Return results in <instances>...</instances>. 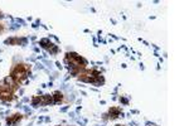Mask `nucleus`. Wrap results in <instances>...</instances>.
Returning <instances> with one entry per match:
<instances>
[{"label": "nucleus", "instance_id": "1", "mask_svg": "<svg viewBox=\"0 0 189 126\" xmlns=\"http://www.w3.org/2000/svg\"><path fill=\"white\" fill-rule=\"evenodd\" d=\"M29 71L30 69H29V67L27 64H18L16 67L13 69V72H11L10 78L13 80L16 85H18V83H22L28 77Z\"/></svg>", "mask_w": 189, "mask_h": 126}, {"label": "nucleus", "instance_id": "4", "mask_svg": "<svg viewBox=\"0 0 189 126\" xmlns=\"http://www.w3.org/2000/svg\"><path fill=\"white\" fill-rule=\"evenodd\" d=\"M53 97V102L54 104H59L61 101H62V93H59V92H54V96H52Z\"/></svg>", "mask_w": 189, "mask_h": 126}, {"label": "nucleus", "instance_id": "3", "mask_svg": "<svg viewBox=\"0 0 189 126\" xmlns=\"http://www.w3.org/2000/svg\"><path fill=\"white\" fill-rule=\"evenodd\" d=\"M19 120H22V115H14V116H11V117H9L8 119V124H10V125H14V124H16Z\"/></svg>", "mask_w": 189, "mask_h": 126}, {"label": "nucleus", "instance_id": "2", "mask_svg": "<svg viewBox=\"0 0 189 126\" xmlns=\"http://www.w3.org/2000/svg\"><path fill=\"white\" fill-rule=\"evenodd\" d=\"M40 45L43 47V48H46V49H48V51L52 53V54H56V53L58 52V48L54 45L53 43H51L48 39H42L40 40Z\"/></svg>", "mask_w": 189, "mask_h": 126}]
</instances>
